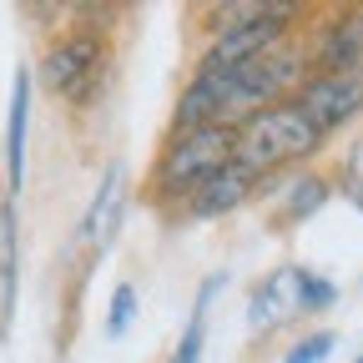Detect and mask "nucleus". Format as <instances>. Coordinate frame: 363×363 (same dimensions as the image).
I'll list each match as a JSON object with an SVG mask.
<instances>
[{"mask_svg": "<svg viewBox=\"0 0 363 363\" xmlns=\"http://www.w3.org/2000/svg\"><path fill=\"white\" fill-rule=\"evenodd\" d=\"M323 131H318L298 101H278V106H262L238 126V142H233V162H242L252 177H278L288 167H303L323 152Z\"/></svg>", "mask_w": 363, "mask_h": 363, "instance_id": "f257e3e1", "label": "nucleus"}, {"mask_svg": "<svg viewBox=\"0 0 363 363\" xmlns=\"http://www.w3.org/2000/svg\"><path fill=\"white\" fill-rule=\"evenodd\" d=\"M233 142H238L233 126L172 131L167 147L157 152V167H152V182H147V187H152L167 207H177L187 192H197L207 177H217L227 162H233Z\"/></svg>", "mask_w": 363, "mask_h": 363, "instance_id": "f03ea898", "label": "nucleus"}, {"mask_svg": "<svg viewBox=\"0 0 363 363\" xmlns=\"http://www.w3.org/2000/svg\"><path fill=\"white\" fill-rule=\"evenodd\" d=\"M111 71V51H106V35L91 30V26H76L66 30L56 45H45L40 56V86L66 96L71 106H86L96 101V91Z\"/></svg>", "mask_w": 363, "mask_h": 363, "instance_id": "7ed1b4c3", "label": "nucleus"}, {"mask_svg": "<svg viewBox=\"0 0 363 363\" xmlns=\"http://www.w3.org/2000/svg\"><path fill=\"white\" fill-rule=\"evenodd\" d=\"M303 11L298 6H283V0H267V11L257 21H238V26H222L212 30V40L202 45V56H197V71H238L267 51H278V45L293 40Z\"/></svg>", "mask_w": 363, "mask_h": 363, "instance_id": "20e7f679", "label": "nucleus"}, {"mask_svg": "<svg viewBox=\"0 0 363 363\" xmlns=\"http://www.w3.org/2000/svg\"><path fill=\"white\" fill-rule=\"evenodd\" d=\"M293 101L328 142L333 131H343L348 121L363 116V71H313L293 91Z\"/></svg>", "mask_w": 363, "mask_h": 363, "instance_id": "39448f33", "label": "nucleus"}, {"mask_svg": "<svg viewBox=\"0 0 363 363\" xmlns=\"http://www.w3.org/2000/svg\"><path fill=\"white\" fill-rule=\"evenodd\" d=\"M303 51L313 71H358L363 61V6H338L318 26H308Z\"/></svg>", "mask_w": 363, "mask_h": 363, "instance_id": "423d86ee", "label": "nucleus"}, {"mask_svg": "<svg viewBox=\"0 0 363 363\" xmlns=\"http://www.w3.org/2000/svg\"><path fill=\"white\" fill-rule=\"evenodd\" d=\"M257 197V177L242 167V162H227L217 177H207L197 192H187L177 202V217H187V222H212V217H227V212H238L242 202Z\"/></svg>", "mask_w": 363, "mask_h": 363, "instance_id": "0eeeda50", "label": "nucleus"}, {"mask_svg": "<svg viewBox=\"0 0 363 363\" xmlns=\"http://www.w3.org/2000/svg\"><path fill=\"white\" fill-rule=\"evenodd\" d=\"M298 262L288 267H272L267 278L252 283L247 293V333L252 338H267V333H278L288 318H298Z\"/></svg>", "mask_w": 363, "mask_h": 363, "instance_id": "6e6552de", "label": "nucleus"}, {"mask_svg": "<svg viewBox=\"0 0 363 363\" xmlns=\"http://www.w3.org/2000/svg\"><path fill=\"white\" fill-rule=\"evenodd\" d=\"M26 131H30V71H16L6 106V182L11 197L26 187Z\"/></svg>", "mask_w": 363, "mask_h": 363, "instance_id": "1a4fd4ad", "label": "nucleus"}, {"mask_svg": "<svg viewBox=\"0 0 363 363\" xmlns=\"http://www.w3.org/2000/svg\"><path fill=\"white\" fill-rule=\"evenodd\" d=\"M116 222H121V162H111L106 172H101V187H96V202L86 207V242L96 247V252H106L111 247V238H116Z\"/></svg>", "mask_w": 363, "mask_h": 363, "instance_id": "9d476101", "label": "nucleus"}, {"mask_svg": "<svg viewBox=\"0 0 363 363\" xmlns=\"http://www.w3.org/2000/svg\"><path fill=\"white\" fill-rule=\"evenodd\" d=\"M328 197H333V182H328L323 172H293V177H288V192H283V202H278V222H283V227H288V222H308Z\"/></svg>", "mask_w": 363, "mask_h": 363, "instance_id": "9b49d317", "label": "nucleus"}, {"mask_svg": "<svg viewBox=\"0 0 363 363\" xmlns=\"http://www.w3.org/2000/svg\"><path fill=\"white\" fill-rule=\"evenodd\" d=\"M16 313V202L0 207V338L11 333Z\"/></svg>", "mask_w": 363, "mask_h": 363, "instance_id": "f8f14e48", "label": "nucleus"}, {"mask_svg": "<svg viewBox=\"0 0 363 363\" xmlns=\"http://www.w3.org/2000/svg\"><path fill=\"white\" fill-rule=\"evenodd\" d=\"M227 278H212V283H202L197 288V303H192V318H187V328H182V338H177V348H172V358L167 363H202V343H207V308H212V298H217V288H222Z\"/></svg>", "mask_w": 363, "mask_h": 363, "instance_id": "ddd939ff", "label": "nucleus"}, {"mask_svg": "<svg viewBox=\"0 0 363 363\" xmlns=\"http://www.w3.org/2000/svg\"><path fill=\"white\" fill-rule=\"evenodd\" d=\"M338 303V283L323 278V272H313V267H298V308L303 313H328Z\"/></svg>", "mask_w": 363, "mask_h": 363, "instance_id": "4468645a", "label": "nucleus"}, {"mask_svg": "<svg viewBox=\"0 0 363 363\" xmlns=\"http://www.w3.org/2000/svg\"><path fill=\"white\" fill-rule=\"evenodd\" d=\"M333 348H338V333H333V328H313V333H303V338L283 353V363H328Z\"/></svg>", "mask_w": 363, "mask_h": 363, "instance_id": "2eb2a0df", "label": "nucleus"}, {"mask_svg": "<svg viewBox=\"0 0 363 363\" xmlns=\"http://www.w3.org/2000/svg\"><path fill=\"white\" fill-rule=\"evenodd\" d=\"M131 318H136V288H131V283H121V288L111 293V313H106V338H121V333L131 328Z\"/></svg>", "mask_w": 363, "mask_h": 363, "instance_id": "dca6fc26", "label": "nucleus"}, {"mask_svg": "<svg viewBox=\"0 0 363 363\" xmlns=\"http://www.w3.org/2000/svg\"><path fill=\"white\" fill-rule=\"evenodd\" d=\"M343 192L353 197V207L363 212V147L348 157V172H343Z\"/></svg>", "mask_w": 363, "mask_h": 363, "instance_id": "f3484780", "label": "nucleus"}, {"mask_svg": "<svg viewBox=\"0 0 363 363\" xmlns=\"http://www.w3.org/2000/svg\"><path fill=\"white\" fill-rule=\"evenodd\" d=\"M353 363H363V353H358V358H353Z\"/></svg>", "mask_w": 363, "mask_h": 363, "instance_id": "a211bd4d", "label": "nucleus"}, {"mask_svg": "<svg viewBox=\"0 0 363 363\" xmlns=\"http://www.w3.org/2000/svg\"><path fill=\"white\" fill-rule=\"evenodd\" d=\"M358 71H363V61H358Z\"/></svg>", "mask_w": 363, "mask_h": 363, "instance_id": "6ab92c4d", "label": "nucleus"}]
</instances>
